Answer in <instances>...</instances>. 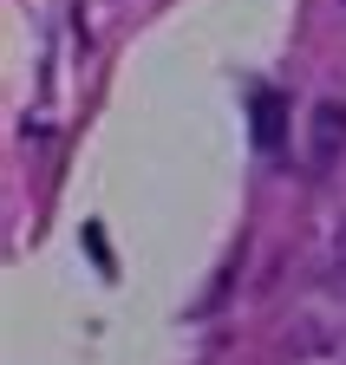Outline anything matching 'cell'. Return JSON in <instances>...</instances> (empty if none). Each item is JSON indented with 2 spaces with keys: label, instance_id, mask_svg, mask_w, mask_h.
<instances>
[{
  "label": "cell",
  "instance_id": "7a4b0ae2",
  "mask_svg": "<svg viewBox=\"0 0 346 365\" xmlns=\"http://www.w3.org/2000/svg\"><path fill=\"white\" fill-rule=\"evenodd\" d=\"M255 137H262V144H275V137H281V98H275V91L255 98Z\"/></svg>",
  "mask_w": 346,
  "mask_h": 365
},
{
  "label": "cell",
  "instance_id": "3957f363",
  "mask_svg": "<svg viewBox=\"0 0 346 365\" xmlns=\"http://www.w3.org/2000/svg\"><path fill=\"white\" fill-rule=\"evenodd\" d=\"M333 267H340V274H346V222H340V228H333Z\"/></svg>",
  "mask_w": 346,
  "mask_h": 365
},
{
  "label": "cell",
  "instance_id": "6da1fadb",
  "mask_svg": "<svg viewBox=\"0 0 346 365\" xmlns=\"http://www.w3.org/2000/svg\"><path fill=\"white\" fill-rule=\"evenodd\" d=\"M340 157H346V105H340V98H320V105L307 111V170L327 176Z\"/></svg>",
  "mask_w": 346,
  "mask_h": 365
}]
</instances>
